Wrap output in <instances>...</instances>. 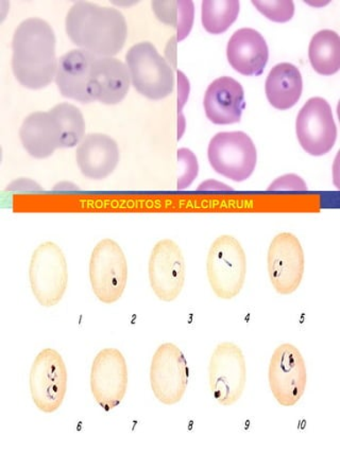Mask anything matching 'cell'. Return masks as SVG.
Segmentation results:
<instances>
[{
	"mask_svg": "<svg viewBox=\"0 0 340 453\" xmlns=\"http://www.w3.org/2000/svg\"><path fill=\"white\" fill-rule=\"evenodd\" d=\"M252 4L265 18L283 24L294 18L295 4L290 0L285 2H252Z\"/></svg>",
	"mask_w": 340,
	"mask_h": 453,
	"instance_id": "cell-27",
	"label": "cell"
},
{
	"mask_svg": "<svg viewBox=\"0 0 340 453\" xmlns=\"http://www.w3.org/2000/svg\"><path fill=\"white\" fill-rule=\"evenodd\" d=\"M296 134L303 150L313 157L326 156L337 140L331 105L326 99L313 97L302 106L296 119Z\"/></svg>",
	"mask_w": 340,
	"mask_h": 453,
	"instance_id": "cell-12",
	"label": "cell"
},
{
	"mask_svg": "<svg viewBox=\"0 0 340 453\" xmlns=\"http://www.w3.org/2000/svg\"><path fill=\"white\" fill-rule=\"evenodd\" d=\"M151 7L161 23L173 27L177 32L175 40L183 41L193 29L195 19L194 3L190 0H162L152 2Z\"/></svg>",
	"mask_w": 340,
	"mask_h": 453,
	"instance_id": "cell-24",
	"label": "cell"
},
{
	"mask_svg": "<svg viewBox=\"0 0 340 453\" xmlns=\"http://www.w3.org/2000/svg\"><path fill=\"white\" fill-rule=\"evenodd\" d=\"M151 385L154 396L165 406L182 401L189 387V366L177 345L158 346L151 360Z\"/></svg>",
	"mask_w": 340,
	"mask_h": 453,
	"instance_id": "cell-11",
	"label": "cell"
},
{
	"mask_svg": "<svg viewBox=\"0 0 340 453\" xmlns=\"http://www.w3.org/2000/svg\"><path fill=\"white\" fill-rule=\"evenodd\" d=\"M89 380L90 391L101 408L111 411L120 406L129 380L127 361L121 351L112 348L100 350L93 361Z\"/></svg>",
	"mask_w": 340,
	"mask_h": 453,
	"instance_id": "cell-14",
	"label": "cell"
},
{
	"mask_svg": "<svg viewBox=\"0 0 340 453\" xmlns=\"http://www.w3.org/2000/svg\"><path fill=\"white\" fill-rule=\"evenodd\" d=\"M67 369L58 351L45 349L32 364L29 387L32 401L42 413L60 409L67 392Z\"/></svg>",
	"mask_w": 340,
	"mask_h": 453,
	"instance_id": "cell-8",
	"label": "cell"
},
{
	"mask_svg": "<svg viewBox=\"0 0 340 453\" xmlns=\"http://www.w3.org/2000/svg\"><path fill=\"white\" fill-rule=\"evenodd\" d=\"M178 78V131H177V138L178 141L182 138L185 129H186V121L183 115V108L186 103H188L190 84L189 79L186 78L185 74L182 72H177Z\"/></svg>",
	"mask_w": 340,
	"mask_h": 453,
	"instance_id": "cell-29",
	"label": "cell"
},
{
	"mask_svg": "<svg viewBox=\"0 0 340 453\" xmlns=\"http://www.w3.org/2000/svg\"><path fill=\"white\" fill-rule=\"evenodd\" d=\"M149 281L159 300L173 302L182 292L186 265L179 245L170 239L158 242L152 250L148 264Z\"/></svg>",
	"mask_w": 340,
	"mask_h": 453,
	"instance_id": "cell-15",
	"label": "cell"
},
{
	"mask_svg": "<svg viewBox=\"0 0 340 453\" xmlns=\"http://www.w3.org/2000/svg\"><path fill=\"white\" fill-rule=\"evenodd\" d=\"M89 280L101 303L110 305L124 295L128 263L124 250L114 240H101L94 248L89 259Z\"/></svg>",
	"mask_w": 340,
	"mask_h": 453,
	"instance_id": "cell-7",
	"label": "cell"
},
{
	"mask_svg": "<svg viewBox=\"0 0 340 453\" xmlns=\"http://www.w3.org/2000/svg\"><path fill=\"white\" fill-rule=\"evenodd\" d=\"M66 34L73 44L96 57H114L125 46L128 26L119 10L78 2L68 11Z\"/></svg>",
	"mask_w": 340,
	"mask_h": 453,
	"instance_id": "cell-2",
	"label": "cell"
},
{
	"mask_svg": "<svg viewBox=\"0 0 340 453\" xmlns=\"http://www.w3.org/2000/svg\"><path fill=\"white\" fill-rule=\"evenodd\" d=\"M271 285L281 296H290L300 287L305 275V257L300 240L294 234H276L267 256Z\"/></svg>",
	"mask_w": 340,
	"mask_h": 453,
	"instance_id": "cell-13",
	"label": "cell"
},
{
	"mask_svg": "<svg viewBox=\"0 0 340 453\" xmlns=\"http://www.w3.org/2000/svg\"><path fill=\"white\" fill-rule=\"evenodd\" d=\"M126 65L132 87L143 97L158 101L174 92L173 68L151 42H142L133 45L127 52Z\"/></svg>",
	"mask_w": 340,
	"mask_h": 453,
	"instance_id": "cell-4",
	"label": "cell"
},
{
	"mask_svg": "<svg viewBox=\"0 0 340 453\" xmlns=\"http://www.w3.org/2000/svg\"><path fill=\"white\" fill-rule=\"evenodd\" d=\"M307 185L299 175L290 173L274 180L268 191H306Z\"/></svg>",
	"mask_w": 340,
	"mask_h": 453,
	"instance_id": "cell-30",
	"label": "cell"
},
{
	"mask_svg": "<svg viewBox=\"0 0 340 453\" xmlns=\"http://www.w3.org/2000/svg\"><path fill=\"white\" fill-rule=\"evenodd\" d=\"M50 111L61 127V148L79 146L85 137V121L81 111L73 104L63 103L53 106Z\"/></svg>",
	"mask_w": 340,
	"mask_h": 453,
	"instance_id": "cell-26",
	"label": "cell"
},
{
	"mask_svg": "<svg viewBox=\"0 0 340 453\" xmlns=\"http://www.w3.org/2000/svg\"><path fill=\"white\" fill-rule=\"evenodd\" d=\"M32 293L42 307H53L62 301L68 285L66 255L58 244L48 242L35 250L29 265Z\"/></svg>",
	"mask_w": 340,
	"mask_h": 453,
	"instance_id": "cell-5",
	"label": "cell"
},
{
	"mask_svg": "<svg viewBox=\"0 0 340 453\" xmlns=\"http://www.w3.org/2000/svg\"><path fill=\"white\" fill-rule=\"evenodd\" d=\"M302 90L301 73L294 64L286 62L276 64L266 79V97L276 110L291 109L299 101Z\"/></svg>",
	"mask_w": 340,
	"mask_h": 453,
	"instance_id": "cell-22",
	"label": "cell"
},
{
	"mask_svg": "<svg viewBox=\"0 0 340 453\" xmlns=\"http://www.w3.org/2000/svg\"><path fill=\"white\" fill-rule=\"evenodd\" d=\"M210 388L218 403L232 406L241 399L247 382L243 350L231 342L217 345L209 365Z\"/></svg>",
	"mask_w": 340,
	"mask_h": 453,
	"instance_id": "cell-9",
	"label": "cell"
},
{
	"mask_svg": "<svg viewBox=\"0 0 340 453\" xmlns=\"http://www.w3.org/2000/svg\"><path fill=\"white\" fill-rule=\"evenodd\" d=\"M244 106L243 88L236 79L218 78L206 89L204 99L205 116L214 125L237 124L242 120Z\"/></svg>",
	"mask_w": 340,
	"mask_h": 453,
	"instance_id": "cell-17",
	"label": "cell"
},
{
	"mask_svg": "<svg viewBox=\"0 0 340 453\" xmlns=\"http://www.w3.org/2000/svg\"><path fill=\"white\" fill-rule=\"evenodd\" d=\"M19 138L21 145L30 157L44 159L61 148V127L50 110L35 111L27 116L21 124Z\"/></svg>",
	"mask_w": 340,
	"mask_h": 453,
	"instance_id": "cell-20",
	"label": "cell"
},
{
	"mask_svg": "<svg viewBox=\"0 0 340 453\" xmlns=\"http://www.w3.org/2000/svg\"><path fill=\"white\" fill-rule=\"evenodd\" d=\"M56 35L42 19H27L16 28L12 41V71L23 87L42 89L56 78Z\"/></svg>",
	"mask_w": 340,
	"mask_h": 453,
	"instance_id": "cell-1",
	"label": "cell"
},
{
	"mask_svg": "<svg viewBox=\"0 0 340 453\" xmlns=\"http://www.w3.org/2000/svg\"><path fill=\"white\" fill-rule=\"evenodd\" d=\"M178 162L182 166V173L178 180L177 188L184 190L189 188L199 173L198 159L194 152L188 148H180L177 152Z\"/></svg>",
	"mask_w": 340,
	"mask_h": 453,
	"instance_id": "cell-28",
	"label": "cell"
},
{
	"mask_svg": "<svg viewBox=\"0 0 340 453\" xmlns=\"http://www.w3.org/2000/svg\"><path fill=\"white\" fill-rule=\"evenodd\" d=\"M228 62L243 76H260L267 65V42L259 31L242 28L234 32L227 45Z\"/></svg>",
	"mask_w": 340,
	"mask_h": 453,
	"instance_id": "cell-18",
	"label": "cell"
},
{
	"mask_svg": "<svg viewBox=\"0 0 340 453\" xmlns=\"http://www.w3.org/2000/svg\"><path fill=\"white\" fill-rule=\"evenodd\" d=\"M120 148L113 138L93 133L83 138L76 151L77 165L83 177L100 180L114 173L120 163Z\"/></svg>",
	"mask_w": 340,
	"mask_h": 453,
	"instance_id": "cell-19",
	"label": "cell"
},
{
	"mask_svg": "<svg viewBox=\"0 0 340 453\" xmlns=\"http://www.w3.org/2000/svg\"><path fill=\"white\" fill-rule=\"evenodd\" d=\"M95 58L92 53L82 50L68 51L60 58L55 81L63 97L83 104L92 103L88 85L89 69Z\"/></svg>",
	"mask_w": 340,
	"mask_h": 453,
	"instance_id": "cell-21",
	"label": "cell"
},
{
	"mask_svg": "<svg viewBox=\"0 0 340 453\" xmlns=\"http://www.w3.org/2000/svg\"><path fill=\"white\" fill-rule=\"evenodd\" d=\"M131 85L126 63L113 57H96L89 69L88 94L92 103L113 105L126 98Z\"/></svg>",
	"mask_w": 340,
	"mask_h": 453,
	"instance_id": "cell-16",
	"label": "cell"
},
{
	"mask_svg": "<svg viewBox=\"0 0 340 453\" xmlns=\"http://www.w3.org/2000/svg\"><path fill=\"white\" fill-rule=\"evenodd\" d=\"M239 10L237 0H205L201 4L202 26L211 35H221L237 19Z\"/></svg>",
	"mask_w": 340,
	"mask_h": 453,
	"instance_id": "cell-25",
	"label": "cell"
},
{
	"mask_svg": "<svg viewBox=\"0 0 340 453\" xmlns=\"http://www.w3.org/2000/svg\"><path fill=\"white\" fill-rule=\"evenodd\" d=\"M268 381L275 401L283 407H294L305 392V360L295 345L278 346L271 356Z\"/></svg>",
	"mask_w": 340,
	"mask_h": 453,
	"instance_id": "cell-10",
	"label": "cell"
},
{
	"mask_svg": "<svg viewBox=\"0 0 340 453\" xmlns=\"http://www.w3.org/2000/svg\"><path fill=\"white\" fill-rule=\"evenodd\" d=\"M206 274L217 297L232 300L241 293L246 281L247 256L236 238L223 234L212 243Z\"/></svg>",
	"mask_w": 340,
	"mask_h": 453,
	"instance_id": "cell-3",
	"label": "cell"
},
{
	"mask_svg": "<svg viewBox=\"0 0 340 453\" xmlns=\"http://www.w3.org/2000/svg\"><path fill=\"white\" fill-rule=\"evenodd\" d=\"M207 158L218 174L234 182H243L251 177L257 167L258 151L246 133L220 132L212 138Z\"/></svg>",
	"mask_w": 340,
	"mask_h": 453,
	"instance_id": "cell-6",
	"label": "cell"
},
{
	"mask_svg": "<svg viewBox=\"0 0 340 453\" xmlns=\"http://www.w3.org/2000/svg\"><path fill=\"white\" fill-rule=\"evenodd\" d=\"M199 190H232L226 184L216 182V180H206L199 186Z\"/></svg>",
	"mask_w": 340,
	"mask_h": 453,
	"instance_id": "cell-31",
	"label": "cell"
},
{
	"mask_svg": "<svg viewBox=\"0 0 340 453\" xmlns=\"http://www.w3.org/2000/svg\"><path fill=\"white\" fill-rule=\"evenodd\" d=\"M308 58L315 72L332 76L340 68V37L332 30H321L312 37Z\"/></svg>",
	"mask_w": 340,
	"mask_h": 453,
	"instance_id": "cell-23",
	"label": "cell"
}]
</instances>
